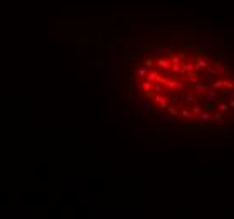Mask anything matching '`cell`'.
I'll return each instance as SVG.
<instances>
[{"label":"cell","mask_w":234,"mask_h":219,"mask_svg":"<svg viewBox=\"0 0 234 219\" xmlns=\"http://www.w3.org/2000/svg\"><path fill=\"white\" fill-rule=\"evenodd\" d=\"M162 74L165 76V78H175V74H174V71H172V69H170V68H167V69H163V71H162Z\"/></svg>","instance_id":"cell-26"},{"label":"cell","mask_w":234,"mask_h":219,"mask_svg":"<svg viewBox=\"0 0 234 219\" xmlns=\"http://www.w3.org/2000/svg\"><path fill=\"white\" fill-rule=\"evenodd\" d=\"M221 76H233V68L229 66V64H222V68H221Z\"/></svg>","instance_id":"cell-15"},{"label":"cell","mask_w":234,"mask_h":219,"mask_svg":"<svg viewBox=\"0 0 234 219\" xmlns=\"http://www.w3.org/2000/svg\"><path fill=\"white\" fill-rule=\"evenodd\" d=\"M170 69H172V71H174V74L177 76V74H179V71L182 69V64H172V66H170Z\"/></svg>","instance_id":"cell-27"},{"label":"cell","mask_w":234,"mask_h":219,"mask_svg":"<svg viewBox=\"0 0 234 219\" xmlns=\"http://www.w3.org/2000/svg\"><path fill=\"white\" fill-rule=\"evenodd\" d=\"M165 110H167V113L170 115V117H177V115H179V106H175V105H172V103H168V106Z\"/></svg>","instance_id":"cell-13"},{"label":"cell","mask_w":234,"mask_h":219,"mask_svg":"<svg viewBox=\"0 0 234 219\" xmlns=\"http://www.w3.org/2000/svg\"><path fill=\"white\" fill-rule=\"evenodd\" d=\"M135 130H136L138 135H143V126H141V125H136V126H135Z\"/></svg>","instance_id":"cell-31"},{"label":"cell","mask_w":234,"mask_h":219,"mask_svg":"<svg viewBox=\"0 0 234 219\" xmlns=\"http://www.w3.org/2000/svg\"><path fill=\"white\" fill-rule=\"evenodd\" d=\"M179 115H180V118H184V120H192V118H195L194 113H192L190 110H185V108L179 110Z\"/></svg>","instance_id":"cell-10"},{"label":"cell","mask_w":234,"mask_h":219,"mask_svg":"<svg viewBox=\"0 0 234 219\" xmlns=\"http://www.w3.org/2000/svg\"><path fill=\"white\" fill-rule=\"evenodd\" d=\"M222 115H224V113H222V111H217V113H214V115H212V122H214V123H222V120H224V117H222Z\"/></svg>","instance_id":"cell-20"},{"label":"cell","mask_w":234,"mask_h":219,"mask_svg":"<svg viewBox=\"0 0 234 219\" xmlns=\"http://www.w3.org/2000/svg\"><path fill=\"white\" fill-rule=\"evenodd\" d=\"M140 115L141 117H147V118H153L155 117V110L150 106H140Z\"/></svg>","instance_id":"cell-3"},{"label":"cell","mask_w":234,"mask_h":219,"mask_svg":"<svg viewBox=\"0 0 234 219\" xmlns=\"http://www.w3.org/2000/svg\"><path fill=\"white\" fill-rule=\"evenodd\" d=\"M153 101L157 103V105H158V106H160V108H167L168 106V101H167V96L163 95V93H157V95L153 96Z\"/></svg>","instance_id":"cell-1"},{"label":"cell","mask_w":234,"mask_h":219,"mask_svg":"<svg viewBox=\"0 0 234 219\" xmlns=\"http://www.w3.org/2000/svg\"><path fill=\"white\" fill-rule=\"evenodd\" d=\"M155 123H157V126L167 125V118H155Z\"/></svg>","instance_id":"cell-28"},{"label":"cell","mask_w":234,"mask_h":219,"mask_svg":"<svg viewBox=\"0 0 234 219\" xmlns=\"http://www.w3.org/2000/svg\"><path fill=\"white\" fill-rule=\"evenodd\" d=\"M190 111H192V113H194V117L197 118L202 111H204V108H202L201 105H190Z\"/></svg>","instance_id":"cell-17"},{"label":"cell","mask_w":234,"mask_h":219,"mask_svg":"<svg viewBox=\"0 0 234 219\" xmlns=\"http://www.w3.org/2000/svg\"><path fill=\"white\" fill-rule=\"evenodd\" d=\"M148 71H150V69H148L147 66H140V68L136 69V74L140 76V78H143V79H145V76L148 74Z\"/></svg>","instance_id":"cell-21"},{"label":"cell","mask_w":234,"mask_h":219,"mask_svg":"<svg viewBox=\"0 0 234 219\" xmlns=\"http://www.w3.org/2000/svg\"><path fill=\"white\" fill-rule=\"evenodd\" d=\"M228 103H229V106H231V108H233V110H234V98H231V100H229V101H228Z\"/></svg>","instance_id":"cell-35"},{"label":"cell","mask_w":234,"mask_h":219,"mask_svg":"<svg viewBox=\"0 0 234 219\" xmlns=\"http://www.w3.org/2000/svg\"><path fill=\"white\" fill-rule=\"evenodd\" d=\"M231 98H234V91H229V89L221 91V101H229Z\"/></svg>","instance_id":"cell-14"},{"label":"cell","mask_w":234,"mask_h":219,"mask_svg":"<svg viewBox=\"0 0 234 219\" xmlns=\"http://www.w3.org/2000/svg\"><path fill=\"white\" fill-rule=\"evenodd\" d=\"M93 66H96V68H103V61H96V62H93Z\"/></svg>","instance_id":"cell-32"},{"label":"cell","mask_w":234,"mask_h":219,"mask_svg":"<svg viewBox=\"0 0 234 219\" xmlns=\"http://www.w3.org/2000/svg\"><path fill=\"white\" fill-rule=\"evenodd\" d=\"M175 91H184V84H182V83H179V84H177V89H175Z\"/></svg>","instance_id":"cell-33"},{"label":"cell","mask_w":234,"mask_h":219,"mask_svg":"<svg viewBox=\"0 0 234 219\" xmlns=\"http://www.w3.org/2000/svg\"><path fill=\"white\" fill-rule=\"evenodd\" d=\"M158 74H160L158 71H152V69H150V71H148V74L145 76V79H147V81L155 83V81H157V78H158Z\"/></svg>","instance_id":"cell-16"},{"label":"cell","mask_w":234,"mask_h":219,"mask_svg":"<svg viewBox=\"0 0 234 219\" xmlns=\"http://www.w3.org/2000/svg\"><path fill=\"white\" fill-rule=\"evenodd\" d=\"M197 59H199V57H197V56H194V54L190 56V61L194 62V64H195V62H197Z\"/></svg>","instance_id":"cell-34"},{"label":"cell","mask_w":234,"mask_h":219,"mask_svg":"<svg viewBox=\"0 0 234 219\" xmlns=\"http://www.w3.org/2000/svg\"><path fill=\"white\" fill-rule=\"evenodd\" d=\"M219 74H221V69H217L216 66H209L207 69H204V76H207V78H214Z\"/></svg>","instance_id":"cell-4"},{"label":"cell","mask_w":234,"mask_h":219,"mask_svg":"<svg viewBox=\"0 0 234 219\" xmlns=\"http://www.w3.org/2000/svg\"><path fill=\"white\" fill-rule=\"evenodd\" d=\"M195 100H197V98H195L194 93H190V91H189L187 95H185V105H189V106H190V105H194Z\"/></svg>","instance_id":"cell-19"},{"label":"cell","mask_w":234,"mask_h":219,"mask_svg":"<svg viewBox=\"0 0 234 219\" xmlns=\"http://www.w3.org/2000/svg\"><path fill=\"white\" fill-rule=\"evenodd\" d=\"M209 66H211V61L209 59H197V62H195V71H202V69H207Z\"/></svg>","instance_id":"cell-5"},{"label":"cell","mask_w":234,"mask_h":219,"mask_svg":"<svg viewBox=\"0 0 234 219\" xmlns=\"http://www.w3.org/2000/svg\"><path fill=\"white\" fill-rule=\"evenodd\" d=\"M182 68L185 71H195V64L192 61H182Z\"/></svg>","instance_id":"cell-18"},{"label":"cell","mask_w":234,"mask_h":219,"mask_svg":"<svg viewBox=\"0 0 234 219\" xmlns=\"http://www.w3.org/2000/svg\"><path fill=\"white\" fill-rule=\"evenodd\" d=\"M199 120H201L202 123H211L212 122V115H211V110H204L201 115H199Z\"/></svg>","instance_id":"cell-6"},{"label":"cell","mask_w":234,"mask_h":219,"mask_svg":"<svg viewBox=\"0 0 234 219\" xmlns=\"http://www.w3.org/2000/svg\"><path fill=\"white\" fill-rule=\"evenodd\" d=\"M192 89H194V91H197V93H201V95H207V91H209L207 84H204V81L194 84V86H192Z\"/></svg>","instance_id":"cell-7"},{"label":"cell","mask_w":234,"mask_h":219,"mask_svg":"<svg viewBox=\"0 0 234 219\" xmlns=\"http://www.w3.org/2000/svg\"><path fill=\"white\" fill-rule=\"evenodd\" d=\"M219 103V100H216V98H211V96H206L204 100H202V106L206 110H212Z\"/></svg>","instance_id":"cell-2"},{"label":"cell","mask_w":234,"mask_h":219,"mask_svg":"<svg viewBox=\"0 0 234 219\" xmlns=\"http://www.w3.org/2000/svg\"><path fill=\"white\" fill-rule=\"evenodd\" d=\"M177 84H179V81H177L175 78H167L165 86H168V88H172V89H177Z\"/></svg>","instance_id":"cell-22"},{"label":"cell","mask_w":234,"mask_h":219,"mask_svg":"<svg viewBox=\"0 0 234 219\" xmlns=\"http://www.w3.org/2000/svg\"><path fill=\"white\" fill-rule=\"evenodd\" d=\"M143 86H145V95H148V96H153V83L152 81H147L145 79V83H143Z\"/></svg>","instance_id":"cell-12"},{"label":"cell","mask_w":234,"mask_h":219,"mask_svg":"<svg viewBox=\"0 0 234 219\" xmlns=\"http://www.w3.org/2000/svg\"><path fill=\"white\" fill-rule=\"evenodd\" d=\"M231 123H233V125H234V118H233V120H231Z\"/></svg>","instance_id":"cell-36"},{"label":"cell","mask_w":234,"mask_h":219,"mask_svg":"<svg viewBox=\"0 0 234 219\" xmlns=\"http://www.w3.org/2000/svg\"><path fill=\"white\" fill-rule=\"evenodd\" d=\"M224 88L229 89V91H234V83L231 79H224Z\"/></svg>","instance_id":"cell-25"},{"label":"cell","mask_w":234,"mask_h":219,"mask_svg":"<svg viewBox=\"0 0 234 219\" xmlns=\"http://www.w3.org/2000/svg\"><path fill=\"white\" fill-rule=\"evenodd\" d=\"M157 64H158L162 69H167V68L172 66V61H170L168 57H158V59H157Z\"/></svg>","instance_id":"cell-9"},{"label":"cell","mask_w":234,"mask_h":219,"mask_svg":"<svg viewBox=\"0 0 234 219\" xmlns=\"http://www.w3.org/2000/svg\"><path fill=\"white\" fill-rule=\"evenodd\" d=\"M212 88L214 89H222L224 88V79H216V81L212 83Z\"/></svg>","instance_id":"cell-24"},{"label":"cell","mask_w":234,"mask_h":219,"mask_svg":"<svg viewBox=\"0 0 234 219\" xmlns=\"http://www.w3.org/2000/svg\"><path fill=\"white\" fill-rule=\"evenodd\" d=\"M170 61H172V64H182V57L180 56H174Z\"/></svg>","instance_id":"cell-29"},{"label":"cell","mask_w":234,"mask_h":219,"mask_svg":"<svg viewBox=\"0 0 234 219\" xmlns=\"http://www.w3.org/2000/svg\"><path fill=\"white\" fill-rule=\"evenodd\" d=\"M143 64H145L148 69H152V68H153V59H147V61L143 62Z\"/></svg>","instance_id":"cell-30"},{"label":"cell","mask_w":234,"mask_h":219,"mask_svg":"<svg viewBox=\"0 0 234 219\" xmlns=\"http://www.w3.org/2000/svg\"><path fill=\"white\" fill-rule=\"evenodd\" d=\"M199 49H204L207 52H216V46L212 42H202V44H199Z\"/></svg>","instance_id":"cell-11"},{"label":"cell","mask_w":234,"mask_h":219,"mask_svg":"<svg viewBox=\"0 0 234 219\" xmlns=\"http://www.w3.org/2000/svg\"><path fill=\"white\" fill-rule=\"evenodd\" d=\"M229 103H224V101H221V105H217V111H222V113H228L229 111Z\"/></svg>","instance_id":"cell-23"},{"label":"cell","mask_w":234,"mask_h":219,"mask_svg":"<svg viewBox=\"0 0 234 219\" xmlns=\"http://www.w3.org/2000/svg\"><path fill=\"white\" fill-rule=\"evenodd\" d=\"M187 79L189 83L194 86V84H197V83H202V79L199 78V76H195V71H187Z\"/></svg>","instance_id":"cell-8"}]
</instances>
